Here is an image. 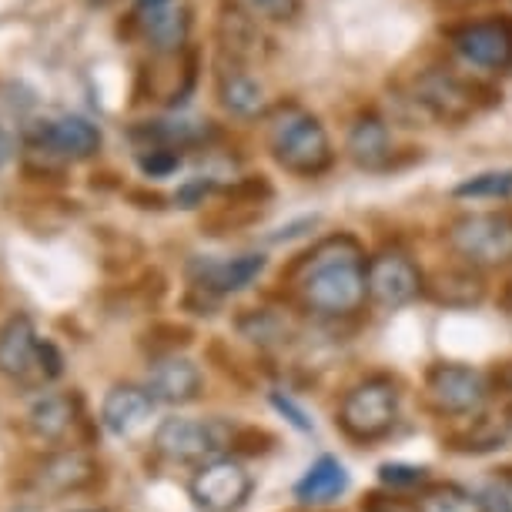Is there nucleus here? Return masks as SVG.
<instances>
[{
  "label": "nucleus",
  "instance_id": "nucleus-4",
  "mask_svg": "<svg viewBox=\"0 0 512 512\" xmlns=\"http://www.w3.org/2000/svg\"><path fill=\"white\" fill-rule=\"evenodd\" d=\"M399 419V389L385 375H372L352 385L338 405V425L355 442H375L389 436Z\"/></svg>",
  "mask_w": 512,
  "mask_h": 512
},
{
  "label": "nucleus",
  "instance_id": "nucleus-15",
  "mask_svg": "<svg viewBox=\"0 0 512 512\" xmlns=\"http://www.w3.org/2000/svg\"><path fill=\"white\" fill-rule=\"evenodd\" d=\"M37 349H41V338H37L34 318L17 312L0 325V375L17 382H31Z\"/></svg>",
  "mask_w": 512,
  "mask_h": 512
},
{
  "label": "nucleus",
  "instance_id": "nucleus-8",
  "mask_svg": "<svg viewBox=\"0 0 512 512\" xmlns=\"http://www.w3.org/2000/svg\"><path fill=\"white\" fill-rule=\"evenodd\" d=\"M492 395V379L472 365L442 362L429 372V399L446 415H479Z\"/></svg>",
  "mask_w": 512,
  "mask_h": 512
},
{
  "label": "nucleus",
  "instance_id": "nucleus-20",
  "mask_svg": "<svg viewBox=\"0 0 512 512\" xmlns=\"http://www.w3.org/2000/svg\"><path fill=\"white\" fill-rule=\"evenodd\" d=\"M349 489V472L335 456H322L315 459L312 466L305 469V476L295 482V496L298 502H308V506H322V502L338 499Z\"/></svg>",
  "mask_w": 512,
  "mask_h": 512
},
{
  "label": "nucleus",
  "instance_id": "nucleus-35",
  "mask_svg": "<svg viewBox=\"0 0 512 512\" xmlns=\"http://www.w3.org/2000/svg\"><path fill=\"white\" fill-rule=\"evenodd\" d=\"M71 512H108V509H94L91 506V509H71Z\"/></svg>",
  "mask_w": 512,
  "mask_h": 512
},
{
  "label": "nucleus",
  "instance_id": "nucleus-2",
  "mask_svg": "<svg viewBox=\"0 0 512 512\" xmlns=\"http://www.w3.org/2000/svg\"><path fill=\"white\" fill-rule=\"evenodd\" d=\"M268 151L278 161V168H285L295 178H318L335 161V148L325 124L298 104L278 108L272 128H268Z\"/></svg>",
  "mask_w": 512,
  "mask_h": 512
},
{
  "label": "nucleus",
  "instance_id": "nucleus-11",
  "mask_svg": "<svg viewBox=\"0 0 512 512\" xmlns=\"http://www.w3.org/2000/svg\"><path fill=\"white\" fill-rule=\"evenodd\" d=\"M422 292V272L405 251L385 248L369 262V302L385 312L415 302Z\"/></svg>",
  "mask_w": 512,
  "mask_h": 512
},
{
  "label": "nucleus",
  "instance_id": "nucleus-3",
  "mask_svg": "<svg viewBox=\"0 0 512 512\" xmlns=\"http://www.w3.org/2000/svg\"><path fill=\"white\" fill-rule=\"evenodd\" d=\"M238 429L225 419H191V415H171L154 432V446L171 462H215L235 446Z\"/></svg>",
  "mask_w": 512,
  "mask_h": 512
},
{
  "label": "nucleus",
  "instance_id": "nucleus-33",
  "mask_svg": "<svg viewBox=\"0 0 512 512\" xmlns=\"http://www.w3.org/2000/svg\"><path fill=\"white\" fill-rule=\"evenodd\" d=\"M11 154H14V141H11V134L0 128V168H4V164L11 161Z\"/></svg>",
  "mask_w": 512,
  "mask_h": 512
},
{
  "label": "nucleus",
  "instance_id": "nucleus-34",
  "mask_svg": "<svg viewBox=\"0 0 512 512\" xmlns=\"http://www.w3.org/2000/svg\"><path fill=\"white\" fill-rule=\"evenodd\" d=\"M171 0H138V11H151V7H164Z\"/></svg>",
  "mask_w": 512,
  "mask_h": 512
},
{
  "label": "nucleus",
  "instance_id": "nucleus-27",
  "mask_svg": "<svg viewBox=\"0 0 512 512\" xmlns=\"http://www.w3.org/2000/svg\"><path fill=\"white\" fill-rule=\"evenodd\" d=\"M248 11L272 24H292L302 14V0H245Z\"/></svg>",
  "mask_w": 512,
  "mask_h": 512
},
{
  "label": "nucleus",
  "instance_id": "nucleus-7",
  "mask_svg": "<svg viewBox=\"0 0 512 512\" xmlns=\"http://www.w3.org/2000/svg\"><path fill=\"white\" fill-rule=\"evenodd\" d=\"M415 104L425 108L436 121L446 124H462L469 121L479 108L476 84H469L466 77H459L449 67H429L415 77Z\"/></svg>",
  "mask_w": 512,
  "mask_h": 512
},
{
  "label": "nucleus",
  "instance_id": "nucleus-19",
  "mask_svg": "<svg viewBox=\"0 0 512 512\" xmlns=\"http://www.w3.org/2000/svg\"><path fill=\"white\" fill-rule=\"evenodd\" d=\"M191 17L185 7L164 4L151 11H138V34L148 41L158 54H175L188 44Z\"/></svg>",
  "mask_w": 512,
  "mask_h": 512
},
{
  "label": "nucleus",
  "instance_id": "nucleus-22",
  "mask_svg": "<svg viewBox=\"0 0 512 512\" xmlns=\"http://www.w3.org/2000/svg\"><path fill=\"white\" fill-rule=\"evenodd\" d=\"M415 512H489V506L476 492L452 486V482H442V486L425 489L422 496L415 499Z\"/></svg>",
  "mask_w": 512,
  "mask_h": 512
},
{
  "label": "nucleus",
  "instance_id": "nucleus-32",
  "mask_svg": "<svg viewBox=\"0 0 512 512\" xmlns=\"http://www.w3.org/2000/svg\"><path fill=\"white\" fill-rule=\"evenodd\" d=\"M272 402H275V405H278V409H282V412H288V415H292V422H295V425H298V429H302V432H308V429H312V422L305 419V412H302V409H295V405L288 402V399H282V395H275Z\"/></svg>",
  "mask_w": 512,
  "mask_h": 512
},
{
  "label": "nucleus",
  "instance_id": "nucleus-29",
  "mask_svg": "<svg viewBox=\"0 0 512 512\" xmlns=\"http://www.w3.org/2000/svg\"><path fill=\"white\" fill-rule=\"evenodd\" d=\"M215 181H208V178H191V181H185V185L178 188V195H175V201L181 208H198V205H205V198L208 195H215Z\"/></svg>",
  "mask_w": 512,
  "mask_h": 512
},
{
  "label": "nucleus",
  "instance_id": "nucleus-1",
  "mask_svg": "<svg viewBox=\"0 0 512 512\" xmlns=\"http://www.w3.org/2000/svg\"><path fill=\"white\" fill-rule=\"evenodd\" d=\"M302 298L318 315H355L369 302V262L352 235L318 241L302 268Z\"/></svg>",
  "mask_w": 512,
  "mask_h": 512
},
{
  "label": "nucleus",
  "instance_id": "nucleus-26",
  "mask_svg": "<svg viewBox=\"0 0 512 512\" xmlns=\"http://www.w3.org/2000/svg\"><path fill=\"white\" fill-rule=\"evenodd\" d=\"M138 168L148 178H168V175H175V171L181 168V151H171V148H144L138 154Z\"/></svg>",
  "mask_w": 512,
  "mask_h": 512
},
{
  "label": "nucleus",
  "instance_id": "nucleus-24",
  "mask_svg": "<svg viewBox=\"0 0 512 512\" xmlns=\"http://www.w3.org/2000/svg\"><path fill=\"white\" fill-rule=\"evenodd\" d=\"M456 198H472V201H486V198H512V168H496V171H482V175H472L466 181H459L452 188Z\"/></svg>",
  "mask_w": 512,
  "mask_h": 512
},
{
  "label": "nucleus",
  "instance_id": "nucleus-31",
  "mask_svg": "<svg viewBox=\"0 0 512 512\" xmlns=\"http://www.w3.org/2000/svg\"><path fill=\"white\" fill-rule=\"evenodd\" d=\"M492 392L499 395L502 409H506V415L512 419V362H506L502 369L496 372V379H492Z\"/></svg>",
  "mask_w": 512,
  "mask_h": 512
},
{
  "label": "nucleus",
  "instance_id": "nucleus-6",
  "mask_svg": "<svg viewBox=\"0 0 512 512\" xmlns=\"http://www.w3.org/2000/svg\"><path fill=\"white\" fill-rule=\"evenodd\" d=\"M452 51L459 54L462 64L476 71L506 74L512 71V17L496 14L486 21H466L449 31Z\"/></svg>",
  "mask_w": 512,
  "mask_h": 512
},
{
  "label": "nucleus",
  "instance_id": "nucleus-28",
  "mask_svg": "<svg viewBox=\"0 0 512 512\" xmlns=\"http://www.w3.org/2000/svg\"><path fill=\"white\" fill-rule=\"evenodd\" d=\"M61 372H64V355L57 352L54 342L41 338V349H37V362H34L31 382H54V379H61Z\"/></svg>",
  "mask_w": 512,
  "mask_h": 512
},
{
  "label": "nucleus",
  "instance_id": "nucleus-13",
  "mask_svg": "<svg viewBox=\"0 0 512 512\" xmlns=\"http://www.w3.org/2000/svg\"><path fill=\"white\" fill-rule=\"evenodd\" d=\"M154 405L158 402L151 399V392L144 389V385H131V382L114 385L101 402V425L111 432V436L131 439L151 422Z\"/></svg>",
  "mask_w": 512,
  "mask_h": 512
},
{
  "label": "nucleus",
  "instance_id": "nucleus-18",
  "mask_svg": "<svg viewBox=\"0 0 512 512\" xmlns=\"http://www.w3.org/2000/svg\"><path fill=\"white\" fill-rule=\"evenodd\" d=\"M81 399L77 392H44L27 409V429L44 442H61L77 425Z\"/></svg>",
  "mask_w": 512,
  "mask_h": 512
},
{
  "label": "nucleus",
  "instance_id": "nucleus-5",
  "mask_svg": "<svg viewBox=\"0 0 512 512\" xmlns=\"http://www.w3.org/2000/svg\"><path fill=\"white\" fill-rule=\"evenodd\" d=\"M449 245L472 268H496L512 262L509 211H469L449 225Z\"/></svg>",
  "mask_w": 512,
  "mask_h": 512
},
{
  "label": "nucleus",
  "instance_id": "nucleus-12",
  "mask_svg": "<svg viewBox=\"0 0 512 512\" xmlns=\"http://www.w3.org/2000/svg\"><path fill=\"white\" fill-rule=\"evenodd\" d=\"M144 389L161 405H188L205 389V375L188 355H164V359H154Z\"/></svg>",
  "mask_w": 512,
  "mask_h": 512
},
{
  "label": "nucleus",
  "instance_id": "nucleus-30",
  "mask_svg": "<svg viewBox=\"0 0 512 512\" xmlns=\"http://www.w3.org/2000/svg\"><path fill=\"white\" fill-rule=\"evenodd\" d=\"M379 479L385 482V486H392V489L419 486V482L425 479V469H415V466H382Z\"/></svg>",
  "mask_w": 512,
  "mask_h": 512
},
{
  "label": "nucleus",
  "instance_id": "nucleus-10",
  "mask_svg": "<svg viewBox=\"0 0 512 512\" xmlns=\"http://www.w3.org/2000/svg\"><path fill=\"white\" fill-rule=\"evenodd\" d=\"M24 141L41 154H54V158H71V161L94 158L104 144L98 124H91L88 118H77V114L31 124L24 131Z\"/></svg>",
  "mask_w": 512,
  "mask_h": 512
},
{
  "label": "nucleus",
  "instance_id": "nucleus-23",
  "mask_svg": "<svg viewBox=\"0 0 512 512\" xmlns=\"http://www.w3.org/2000/svg\"><path fill=\"white\" fill-rule=\"evenodd\" d=\"M218 37L225 44V51H231V57H245L255 47V24H251V17L245 11H238L235 4L228 7L225 0L218 17Z\"/></svg>",
  "mask_w": 512,
  "mask_h": 512
},
{
  "label": "nucleus",
  "instance_id": "nucleus-21",
  "mask_svg": "<svg viewBox=\"0 0 512 512\" xmlns=\"http://www.w3.org/2000/svg\"><path fill=\"white\" fill-rule=\"evenodd\" d=\"M218 101H221V108L228 114H235V118H255V114L265 111L262 84L241 71V67H231V71L218 74Z\"/></svg>",
  "mask_w": 512,
  "mask_h": 512
},
{
  "label": "nucleus",
  "instance_id": "nucleus-17",
  "mask_svg": "<svg viewBox=\"0 0 512 512\" xmlns=\"http://www.w3.org/2000/svg\"><path fill=\"white\" fill-rule=\"evenodd\" d=\"M98 482V462L81 449L54 452L51 459H44V466L37 469V486L54 496H67V492H84Z\"/></svg>",
  "mask_w": 512,
  "mask_h": 512
},
{
  "label": "nucleus",
  "instance_id": "nucleus-16",
  "mask_svg": "<svg viewBox=\"0 0 512 512\" xmlns=\"http://www.w3.org/2000/svg\"><path fill=\"white\" fill-rule=\"evenodd\" d=\"M349 158L365 171H382L392 161V131L382 114L365 111L352 121L349 138H345Z\"/></svg>",
  "mask_w": 512,
  "mask_h": 512
},
{
  "label": "nucleus",
  "instance_id": "nucleus-25",
  "mask_svg": "<svg viewBox=\"0 0 512 512\" xmlns=\"http://www.w3.org/2000/svg\"><path fill=\"white\" fill-rule=\"evenodd\" d=\"M452 292H462L466 305H476L482 298V282L476 272H446L439 278V288H436V298L439 302H452Z\"/></svg>",
  "mask_w": 512,
  "mask_h": 512
},
{
  "label": "nucleus",
  "instance_id": "nucleus-14",
  "mask_svg": "<svg viewBox=\"0 0 512 512\" xmlns=\"http://www.w3.org/2000/svg\"><path fill=\"white\" fill-rule=\"evenodd\" d=\"M268 258L262 251H245L238 258H225V262H215V258H198L191 265V275H195V285L205 288L211 295H231L241 292L255 282L258 275L265 272Z\"/></svg>",
  "mask_w": 512,
  "mask_h": 512
},
{
  "label": "nucleus",
  "instance_id": "nucleus-9",
  "mask_svg": "<svg viewBox=\"0 0 512 512\" xmlns=\"http://www.w3.org/2000/svg\"><path fill=\"white\" fill-rule=\"evenodd\" d=\"M251 496V472L238 459L221 456L198 466L191 479V499L205 512H238Z\"/></svg>",
  "mask_w": 512,
  "mask_h": 512
}]
</instances>
